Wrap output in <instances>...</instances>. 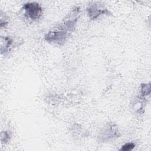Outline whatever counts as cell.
I'll return each mask as SVG.
<instances>
[{
    "label": "cell",
    "instance_id": "6da1fadb",
    "mask_svg": "<svg viewBox=\"0 0 151 151\" xmlns=\"http://www.w3.org/2000/svg\"><path fill=\"white\" fill-rule=\"evenodd\" d=\"M23 8L25 10V15L32 20L38 19L42 14V8L35 2L25 4L23 6Z\"/></svg>",
    "mask_w": 151,
    "mask_h": 151
},
{
    "label": "cell",
    "instance_id": "7a4b0ae2",
    "mask_svg": "<svg viewBox=\"0 0 151 151\" xmlns=\"http://www.w3.org/2000/svg\"><path fill=\"white\" fill-rule=\"evenodd\" d=\"M88 14L89 17L91 19L96 18L99 15H101V14H107L108 11L106 9L100 8L99 9V5L97 4H93L91 5L89 8L87 9Z\"/></svg>",
    "mask_w": 151,
    "mask_h": 151
},
{
    "label": "cell",
    "instance_id": "3957f363",
    "mask_svg": "<svg viewBox=\"0 0 151 151\" xmlns=\"http://www.w3.org/2000/svg\"><path fill=\"white\" fill-rule=\"evenodd\" d=\"M135 147V145L133 143H127L122 146V148L120 149V150H123V151H128V150H131L134 149Z\"/></svg>",
    "mask_w": 151,
    "mask_h": 151
},
{
    "label": "cell",
    "instance_id": "277c9868",
    "mask_svg": "<svg viewBox=\"0 0 151 151\" xmlns=\"http://www.w3.org/2000/svg\"><path fill=\"white\" fill-rule=\"evenodd\" d=\"M150 85L149 84H142V89L141 91L142 95H147V94L150 93Z\"/></svg>",
    "mask_w": 151,
    "mask_h": 151
}]
</instances>
